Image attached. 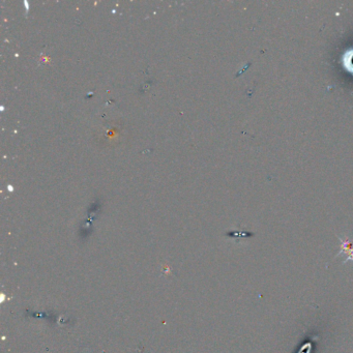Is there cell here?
Listing matches in <instances>:
<instances>
[{
	"mask_svg": "<svg viewBox=\"0 0 353 353\" xmlns=\"http://www.w3.org/2000/svg\"><path fill=\"white\" fill-rule=\"evenodd\" d=\"M339 241L341 243V251L336 255V257L345 256V259L343 263L346 264L347 262H353V241L349 240L347 238H340Z\"/></svg>",
	"mask_w": 353,
	"mask_h": 353,
	"instance_id": "1",
	"label": "cell"
},
{
	"mask_svg": "<svg viewBox=\"0 0 353 353\" xmlns=\"http://www.w3.org/2000/svg\"><path fill=\"white\" fill-rule=\"evenodd\" d=\"M350 65L353 67V55H352L351 58H350Z\"/></svg>",
	"mask_w": 353,
	"mask_h": 353,
	"instance_id": "2",
	"label": "cell"
}]
</instances>
